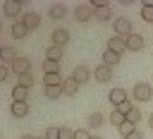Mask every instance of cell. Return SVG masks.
Wrapping results in <instances>:
<instances>
[{"instance_id": "4dcf8cb0", "label": "cell", "mask_w": 153, "mask_h": 139, "mask_svg": "<svg viewBox=\"0 0 153 139\" xmlns=\"http://www.w3.org/2000/svg\"><path fill=\"white\" fill-rule=\"evenodd\" d=\"M45 139H60V127H48L45 129Z\"/></svg>"}, {"instance_id": "4fadbf2b", "label": "cell", "mask_w": 153, "mask_h": 139, "mask_svg": "<svg viewBox=\"0 0 153 139\" xmlns=\"http://www.w3.org/2000/svg\"><path fill=\"white\" fill-rule=\"evenodd\" d=\"M127 48H129V50H141V48H143V36L136 34V31L129 34V36H127Z\"/></svg>"}, {"instance_id": "603a6c76", "label": "cell", "mask_w": 153, "mask_h": 139, "mask_svg": "<svg viewBox=\"0 0 153 139\" xmlns=\"http://www.w3.org/2000/svg\"><path fill=\"white\" fill-rule=\"evenodd\" d=\"M17 84H19V86H24V89H31V86H33V74L29 72V74L17 77Z\"/></svg>"}, {"instance_id": "836d02e7", "label": "cell", "mask_w": 153, "mask_h": 139, "mask_svg": "<svg viewBox=\"0 0 153 139\" xmlns=\"http://www.w3.org/2000/svg\"><path fill=\"white\" fill-rule=\"evenodd\" d=\"M93 134H88V129H74V139H91Z\"/></svg>"}, {"instance_id": "d4e9b609", "label": "cell", "mask_w": 153, "mask_h": 139, "mask_svg": "<svg viewBox=\"0 0 153 139\" xmlns=\"http://www.w3.org/2000/svg\"><path fill=\"white\" fill-rule=\"evenodd\" d=\"M110 122H112V125H115V127H120V125H122V122H127V117H124V115H122V113H120V110H117V108H115V110H112V113H110Z\"/></svg>"}, {"instance_id": "f35d334b", "label": "cell", "mask_w": 153, "mask_h": 139, "mask_svg": "<svg viewBox=\"0 0 153 139\" xmlns=\"http://www.w3.org/2000/svg\"><path fill=\"white\" fill-rule=\"evenodd\" d=\"M91 139H100V137H98V134H93V137H91Z\"/></svg>"}, {"instance_id": "9a60e30c", "label": "cell", "mask_w": 153, "mask_h": 139, "mask_svg": "<svg viewBox=\"0 0 153 139\" xmlns=\"http://www.w3.org/2000/svg\"><path fill=\"white\" fill-rule=\"evenodd\" d=\"M62 91H65L67 96H74V93L79 91V81H76L74 77H67V79H65V84H62Z\"/></svg>"}, {"instance_id": "9c48e42d", "label": "cell", "mask_w": 153, "mask_h": 139, "mask_svg": "<svg viewBox=\"0 0 153 139\" xmlns=\"http://www.w3.org/2000/svg\"><path fill=\"white\" fill-rule=\"evenodd\" d=\"M22 24H24L29 31H33V29H38V26H41V17H38L36 12H26V14L22 17Z\"/></svg>"}, {"instance_id": "e575fe53", "label": "cell", "mask_w": 153, "mask_h": 139, "mask_svg": "<svg viewBox=\"0 0 153 139\" xmlns=\"http://www.w3.org/2000/svg\"><path fill=\"white\" fill-rule=\"evenodd\" d=\"M10 70H12V67L0 65V81H7V79H10Z\"/></svg>"}, {"instance_id": "6da1fadb", "label": "cell", "mask_w": 153, "mask_h": 139, "mask_svg": "<svg viewBox=\"0 0 153 139\" xmlns=\"http://www.w3.org/2000/svg\"><path fill=\"white\" fill-rule=\"evenodd\" d=\"M112 29H115V36H129V34H134L131 31V22L127 17H117L112 22Z\"/></svg>"}, {"instance_id": "cb8c5ba5", "label": "cell", "mask_w": 153, "mask_h": 139, "mask_svg": "<svg viewBox=\"0 0 153 139\" xmlns=\"http://www.w3.org/2000/svg\"><path fill=\"white\" fill-rule=\"evenodd\" d=\"M43 72H45V74H57V72H60V62L45 60V62H43Z\"/></svg>"}, {"instance_id": "d6986e66", "label": "cell", "mask_w": 153, "mask_h": 139, "mask_svg": "<svg viewBox=\"0 0 153 139\" xmlns=\"http://www.w3.org/2000/svg\"><path fill=\"white\" fill-rule=\"evenodd\" d=\"M43 84H45V86H62L65 79H62L60 72H57V74H45V77H43Z\"/></svg>"}, {"instance_id": "7a4b0ae2", "label": "cell", "mask_w": 153, "mask_h": 139, "mask_svg": "<svg viewBox=\"0 0 153 139\" xmlns=\"http://www.w3.org/2000/svg\"><path fill=\"white\" fill-rule=\"evenodd\" d=\"M74 17H76V22H88V19H96V10L91 5H79L74 10Z\"/></svg>"}, {"instance_id": "ffe728a7", "label": "cell", "mask_w": 153, "mask_h": 139, "mask_svg": "<svg viewBox=\"0 0 153 139\" xmlns=\"http://www.w3.org/2000/svg\"><path fill=\"white\" fill-rule=\"evenodd\" d=\"M103 65H108V67L120 65V55H117V53H112V50H105V53H103Z\"/></svg>"}, {"instance_id": "e0dca14e", "label": "cell", "mask_w": 153, "mask_h": 139, "mask_svg": "<svg viewBox=\"0 0 153 139\" xmlns=\"http://www.w3.org/2000/svg\"><path fill=\"white\" fill-rule=\"evenodd\" d=\"M12 38H17V41H22V38H26V34H29V29L22 24V22H17V24H12Z\"/></svg>"}, {"instance_id": "7402d4cb", "label": "cell", "mask_w": 153, "mask_h": 139, "mask_svg": "<svg viewBox=\"0 0 153 139\" xmlns=\"http://www.w3.org/2000/svg\"><path fill=\"white\" fill-rule=\"evenodd\" d=\"M12 96H14V101H26V96H29V89H24V86L14 84V86H12Z\"/></svg>"}, {"instance_id": "ac0fdd59", "label": "cell", "mask_w": 153, "mask_h": 139, "mask_svg": "<svg viewBox=\"0 0 153 139\" xmlns=\"http://www.w3.org/2000/svg\"><path fill=\"white\" fill-rule=\"evenodd\" d=\"M45 60H50V62H60V60H62V48H60V46H50V48L45 50Z\"/></svg>"}, {"instance_id": "484cf974", "label": "cell", "mask_w": 153, "mask_h": 139, "mask_svg": "<svg viewBox=\"0 0 153 139\" xmlns=\"http://www.w3.org/2000/svg\"><path fill=\"white\" fill-rule=\"evenodd\" d=\"M65 91H62V86H45V96L48 98H60Z\"/></svg>"}, {"instance_id": "277c9868", "label": "cell", "mask_w": 153, "mask_h": 139, "mask_svg": "<svg viewBox=\"0 0 153 139\" xmlns=\"http://www.w3.org/2000/svg\"><path fill=\"white\" fill-rule=\"evenodd\" d=\"M134 96H136V101H148V98L153 96V91H151V84H146V81H139V84H134Z\"/></svg>"}, {"instance_id": "1f68e13d", "label": "cell", "mask_w": 153, "mask_h": 139, "mask_svg": "<svg viewBox=\"0 0 153 139\" xmlns=\"http://www.w3.org/2000/svg\"><path fill=\"white\" fill-rule=\"evenodd\" d=\"M141 19L143 22H153V7H141Z\"/></svg>"}, {"instance_id": "60d3db41", "label": "cell", "mask_w": 153, "mask_h": 139, "mask_svg": "<svg viewBox=\"0 0 153 139\" xmlns=\"http://www.w3.org/2000/svg\"><path fill=\"white\" fill-rule=\"evenodd\" d=\"M122 139H127V137H122Z\"/></svg>"}, {"instance_id": "30bf717a", "label": "cell", "mask_w": 153, "mask_h": 139, "mask_svg": "<svg viewBox=\"0 0 153 139\" xmlns=\"http://www.w3.org/2000/svg\"><path fill=\"white\" fill-rule=\"evenodd\" d=\"M93 77L98 79V81H110L112 79V67H108V65H98L96 70H93Z\"/></svg>"}, {"instance_id": "74e56055", "label": "cell", "mask_w": 153, "mask_h": 139, "mask_svg": "<svg viewBox=\"0 0 153 139\" xmlns=\"http://www.w3.org/2000/svg\"><path fill=\"white\" fill-rule=\"evenodd\" d=\"M22 139H36V137H31V134H24V137H22Z\"/></svg>"}, {"instance_id": "ab89813d", "label": "cell", "mask_w": 153, "mask_h": 139, "mask_svg": "<svg viewBox=\"0 0 153 139\" xmlns=\"http://www.w3.org/2000/svg\"><path fill=\"white\" fill-rule=\"evenodd\" d=\"M36 139H45V134H41V137H36Z\"/></svg>"}, {"instance_id": "3957f363", "label": "cell", "mask_w": 153, "mask_h": 139, "mask_svg": "<svg viewBox=\"0 0 153 139\" xmlns=\"http://www.w3.org/2000/svg\"><path fill=\"white\" fill-rule=\"evenodd\" d=\"M108 50H112V53L122 55L124 50H129V48H127V38H122V36H112V38L108 41Z\"/></svg>"}, {"instance_id": "d6a6232c", "label": "cell", "mask_w": 153, "mask_h": 139, "mask_svg": "<svg viewBox=\"0 0 153 139\" xmlns=\"http://www.w3.org/2000/svg\"><path fill=\"white\" fill-rule=\"evenodd\" d=\"M60 139H74V129H69V127H60Z\"/></svg>"}, {"instance_id": "2e32d148", "label": "cell", "mask_w": 153, "mask_h": 139, "mask_svg": "<svg viewBox=\"0 0 153 139\" xmlns=\"http://www.w3.org/2000/svg\"><path fill=\"white\" fill-rule=\"evenodd\" d=\"M96 19H98V22H108V19H112V10H110V5H100V7H96Z\"/></svg>"}, {"instance_id": "4316f807", "label": "cell", "mask_w": 153, "mask_h": 139, "mask_svg": "<svg viewBox=\"0 0 153 139\" xmlns=\"http://www.w3.org/2000/svg\"><path fill=\"white\" fill-rule=\"evenodd\" d=\"M100 125H103V115H100V113L88 115V127H93V129H96V127H100Z\"/></svg>"}, {"instance_id": "8d00e7d4", "label": "cell", "mask_w": 153, "mask_h": 139, "mask_svg": "<svg viewBox=\"0 0 153 139\" xmlns=\"http://www.w3.org/2000/svg\"><path fill=\"white\" fill-rule=\"evenodd\" d=\"M148 127L153 129V113H151V117H148Z\"/></svg>"}, {"instance_id": "8992f818", "label": "cell", "mask_w": 153, "mask_h": 139, "mask_svg": "<svg viewBox=\"0 0 153 139\" xmlns=\"http://www.w3.org/2000/svg\"><path fill=\"white\" fill-rule=\"evenodd\" d=\"M0 58H2V65H5V67H7V65L12 67V65H14V60H17L19 55H17V50H14L12 46H2V50H0Z\"/></svg>"}, {"instance_id": "d590c367", "label": "cell", "mask_w": 153, "mask_h": 139, "mask_svg": "<svg viewBox=\"0 0 153 139\" xmlns=\"http://www.w3.org/2000/svg\"><path fill=\"white\" fill-rule=\"evenodd\" d=\"M127 139H143V134H141V132H139V129H134V132H131V134H129V137H127Z\"/></svg>"}, {"instance_id": "83f0119b", "label": "cell", "mask_w": 153, "mask_h": 139, "mask_svg": "<svg viewBox=\"0 0 153 139\" xmlns=\"http://www.w3.org/2000/svg\"><path fill=\"white\" fill-rule=\"evenodd\" d=\"M117 110H120V113H122V115H124V117H127V115H129V113H131V110H134V105H131V101H129V98H127V101H124V103H120V105H117Z\"/></svg>"}, {"instance_id": "f1b7e54d", "label": "cell", "mask_w": 153, "mask_h": 139, "mask_svg": "<svg viewBox=\"0 0 153 139\" xmlns=\"http://www.w3.org/2000/svg\"><path fill=\"white\" fill-rule=\"evenodd\" d=\"M134 129H136V125H134V122H129V120H127V122H122V125H120V132H122V134H124V137H129V134H131V132H134Z\"/></svg>"}, {"instance_id": "52a82bcc", "label": "cell", "mask_w": 153, "mask_h": 139, "mask_svg": "<svg viewBox=\"0 0 153 139\" xmlns=\"http://www.w3.org/2000/svg\"><path fill=\"white\" fill-rule=\"evenodd\" d=\"M10 113H12L14 117H26V115H29V103H26V101H12Z\"/></svg>"}, {"instance_id": "8fae6325", "label": "cell", "mask_w": 153, "mask_h": 139, "mask_svg": "<svg viewBox=\"0 0 153 139\" xmlns=\"http://www.w3.org/2000/svg\"><path fill=\"white\" fill-rule=\"evenodd\" d=\"M72 77H74L79 84H84V81H88V79H91V70H88L86 65H76V67H74V72H72Z\"/></svg>"}, {"instance_id": "7c38bea8", "label": "cell", "mask_w": 153, "mask_h": 139, "mask_svg": "<svg viewBox=\"0 0 153 139\" xmlns=\"http://www.w3.org/2000/svg\"><path fill=\"white\" fill-rule=\"evenodd\" d=\"M108 98H110V103L117 108L120 103H124V101H127V91H124V89H120V86H115V89L108 93Z\"/></svg>"}, {"instance_id": "5bb4252c", "label": "cell", "mask_w": 153, "mask_h": 139, "mask_svg": "<svg viewBox=\"0 0 153 139\" xmlns=\"http://www.w3.org/2000/svg\"><path fill=\"white\" fill-rule=\"evenodd\" d=\"M67 41H69V31L67 29H55L53 31V46H60L62 48Z\"/></svg>"}, {"instance_id": "44dd1931", "label": "cell", "mask_w": 153, "mask_h": 139, "mask_svg": "<svg viewBox=\"0 0 153 139\" xmlns=\"http://www.w3.org/2000/svg\"><path fill=\"white\" fill-rule=\"evenodd\" d=\"M48 14H50L53 19H62V17L67 14V7H65V5H50Z\"/></svg>"}, {"instance_id": "5b68a950", "label": "cell", "mask_w": 153, "mask_h": 139, "mask_svg": "<svg viewBox=\"0 0 153 139\" xmlns=\"http://www.w3.org/2000/svg\"><path fill=\"white\" fill-rule=\"evenodd\" d=\"M12 72H14L17 77L29 74V72H31V62H29V58H17V60H14V65H12Z\"/></svg>"}, {"instance_id": "f546056e", "label": "cell", "mask_w": 153, "mask_h": 139, "mask_svg": "<svg viewBox=\"0 0 153 139\" xmlns=\"http://www.w3.org/2000/svg\"><path fill=\"white\" fill-rule=\"evenodd\" d=\"M127 120H129V122H134V125H139V120H141V110H139V108H134V110L127 115Z\"/></svg>"}, {"instance_id": "ba28073f", "label": "cell", "mask_w": 153, "mask_h": 139, "mask_svg": "<svg viewBox=\"0 0 153 139\" xmlns=\"http://www.w3.org/2000/svg\"><path fill=\"white\" fill-rule=\"evenodd\" d=\"M2 12H5L7 17H17V14L22 12V0H5Z\"/></svg>"}]
</instances>
